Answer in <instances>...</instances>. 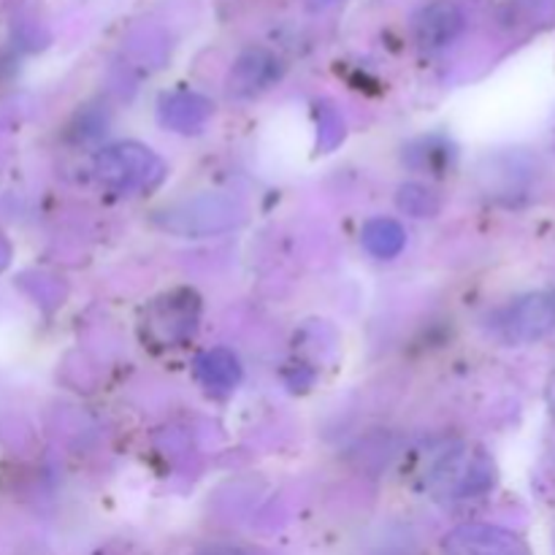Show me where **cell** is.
<instances>
[{"mask_svg":"<svg viewBox=\"0 0 555 555\" xmlns=\"http://www.w3.org/2000/svg\"><path fill=\"white\" fill-rule=\"evenodd\" d=\"M92 171L108 193L133 195L160 182L163 163L152 150L128 141V144H112L98 152Z\"/></svg>","mask_w":555,"mask_h":555,"instance_id":"obj_1","label":"cell"},{"mask_svg":"<svg viewBox=\"0 0 555 555\" xmlns=\"http://www.w3.org/2000/svg\"><path fill=\"white\" fill-rule=\"evenodd\" d=\"M493 331L504 345H534L555 331V293L540 291L518 298L493 320Z\"/></svg>","mask_w":555,"mask_h":555,"instance_id":"obj_2","label":"cell"},{"mask_svg":"<svg viewBox=\"0 0 555 555\" xmlns=\"http://www.w3.org/2000/svg\"><path fill=\"white\" fill-rule=\"evenodd\" d=\"M496 482V466L480 450H455L444 455L434 475V486L450 499H472L491 491Z\"/></svg>","mask_w":555,"mask_h":555,"instance_id":"obj_3","label":"cell"},{"mask_svg":"<svg viewBox=\"0 0 555 555\" xmlns=\"http://www.w3.org/2000/svg\"><path fill=\"white\" fill-rule=\"evenodd\" d=\"M442 551L444 555H531L524 537L488 524L459 526L444 537Z\"/></svg>","mask_w":555,"mask_h":555,"instance_id":"obj_4","label":"cell"},{"mask_svg":"<svg viewBox=\"0 0 555 555\" xmlns=\"http://www.w3.org/2000/svg\"><path fill=\"white\" fill-rule=\"evenodd\" d=\"M236 222V206L225 198H195L188 204L177 206V209L166 211L163 217V228L173 233H182V236H204V233L222 231V228H231Z\"/></svg>","mask_w":555,"mask_h":555,"instance_id":"obj_5","label":"cell"},{"mask_svg":"<svg viewBox=\"0 0 555 555\" xmlns=\"http://www.w3.org/2000/svg\"><path fill=\"white\" fill-rule=\"evenodd\" d=\"M415 41L423 52H442L464 33L466 16L453 0H434L415 16Z\"/></svg>","mask_w":555,"mask_h":555,"instance_id":"obj_6","label":"cell"},{"mask_svg":"<svg viewBox=\"0 0 555 555\" xmlns=\"http://www.w3.org/2000/svg\"><path fill=\"white\" fill-rule=\"evenodd\" d=\"M282 60L269 49H247L228 74V92L233 98H255L282 79Z\"/></svg>","mask_w":555,"mask_h":555,"instance_id":"obj_7","label":"cell"},{"mask_svg":"<svg viewBox=\"0 0 555 555\" xmlns=\"http://www.w3.org/2000/svg\"><path fill=\"white\" fill-rule=\"evenodd\" d=\"M157 114H160V122L177 133H198L209 122L211 103L195 92H171V95H163Z\"/></svg>","mask_w":555,"mask_h":555,"instance_id":"obj_8","label":"cell"},{"mask_svg":"<svg viewBox=\"0 0 555 555\" xmlns=\"http://www.w3.org/2000/svg\"><path fill=\"white\" fill-rule=\"evenodd\" d=\"M195 374H198L201 385L209 388L211 393H228L238 385L242 379V366H238V358L233 356L225 347H217V350L204 352L195 363Z\"/></svg>","mask_w":555,"mask_h":555,"instance_id":"obj_9","label":"cell"},{"mask_svg":"<svg viewBox=\"0 0 555 555\" xmlns=\"http://www.w3.org/2000/svg\"><path fill=\"white\" fill-rule=\"evenodd\" d=\"M361 242L369 255H374V258L379 260H390L396 258V255H401V249H404L406 244V233L404 228L396 220H390V217H374V220H369L366 225H363Z\"/></svg>","mask_w":555,"mask_h":555,"instance_id":"obj_10","label":"cell"},{"mask_svg":"<svg viewBox=\"0 0 555 555\" xmlns=\"http://www.w3.org/2000/svg\"><path fill=\"white\" fill-rule=\"evenodd\" d=\"M439 198L423 184H404L399 190V209L412 217H431L439 211Z\"/></svg>","mask_w":555,"mask_h":555,"instance_id":"obj_11","label":"cell"},{"mask_svg":"<svg viewBox=\"0 0 555 555\" xmlns=\"http://www.w3.org/2000/svg\"><path fill=\"white\" fill-rule=\"evenodd\" d=\"M314 5H328V3H336V0H312Z\"/></svg>","mask_w":555,"mask_h":555,"instance_id":"obj_12","label":"cell"}]
</instances>
